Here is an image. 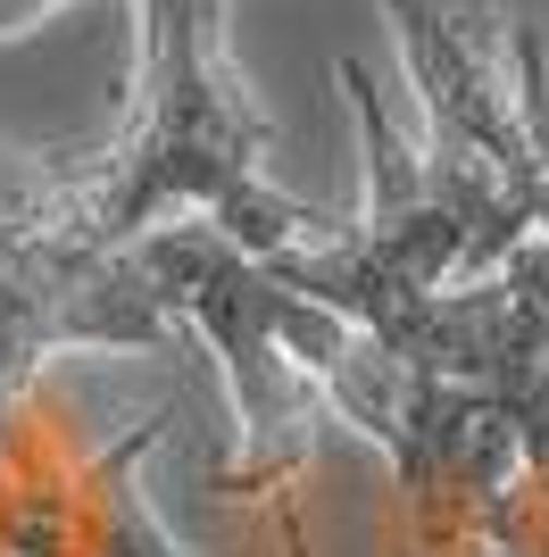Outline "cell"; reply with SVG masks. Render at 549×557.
Instances as JSON below:
<instances>
[{
    "label": "cell",
    "instance_id": "cell-1",
    "mask_svg": "<svg viewBox=\"0 0 549 557\" xmlns=\"http://www.w3.org/2000/svg\"><path fill=\"white\" fill-rule=\"evenodd\" d=\"M142 59H134V116L84 166V242L134 250L159 233L167 209H200L208 225L251 258H283L333 242V216L267 184L274 125L242 92L225 50V0H134Z\"/></svg>",
    "mask_w": 549,
    "mask_h": 557
},
{
    "label": "cell",
    "instance_id": "cell-2",
    "mask_svg": "<svg viewBox=\"0 0 549 557\" xmlns=\"http://www.w3.org/2000/svg\"><path fill=\"white\" fill-rule=\"evenodd\" d=\"M383 17L425 109V191L457 225L450 283H483L508 250L549 233V159L516 92V17L500 0H383Z\"/></svg>",
    "mask_w": 549,
    "mask_h": 557
},
{
    "label": "cell",
    "instance_id": "cell-3",
    "mask_svg": "<svg viewBox=\"0 0 549 557\" xmlns=\"http://www.w3.org/2000/svg\"><path fill=\"white\" fill-rule=\"evenodd\" d=\"M134 258L159 283V300L208 333L217 367H225L233 424H242L233 483L274 491L283 474H300L317 449V424L333 417L325 374L350 358L358 325L333 317L325 300H308V292H292L267 258H251L217 225H159L134 242Z\"/></svg>",
    "mask_w": 549,
    "mask_h": 557
},
{
    "label": "cell",
    "instance_id": "cell-4",
    "mask_svg": "<svg viewBox=\"0 0 549 557\" xmlns=\"http://www.w3.org/2000/svg\"><path fill=\"white\" fill-rule=\"evenodd\" d=\"M175 399L134 417L109 449L0 474V557H192L134 491V466L167 442Z\"/></svg>",
    "mask_w": 549,
    "mask_h": 557
},
{
    "label": "cell",
    "instance_id": "cell-5",
    "mask_svg": "<svg viewBox=\"0 0 549 557\" xmlns=\"http://www.w3.org/2000/svg\"><path fill=\"white\" fill-rule=\"evenodd\" d=\"M84 166L75 150H0V267L50 233H84Z\"/></svg>",
    "mask_w": 549,
    "mask_h": 557
},
{
    "label": "cell",
    "instance_id": "cell-6",
    "mask_svg": "<svg viewBox=\"0 0 549 557\" xmlns=\"http://www.w3.org/2000/svg\"><path fill=\"white\" fill-rule=\"evenodd\" d=\"M516 442H525V474L475 524V557H549V367L516 408Z\"/></svg>",
    "mask_w": 549,
    "mask_h": 557
},
{
    "label": "cell",
    "instance_id": "cell-7",
    "mask_svg": "<svg viewBox=\"0 0 549 557\" xmlns=\"http://www.w3.org/2000/svg\"><path fill=\"white\" fill-rule=\"evenodd\" d=\"M42 9H59V0H0V34H17V25H34Z\"/></svg>",
    "mask_w": 549,
    "mask_h": 557
},
{
    "label": "cell",
    "instance_id": "cell-8",
    "mask_svg": "<svg viewBox=\"0 0 549 557\" xmlns=\"http://www.w3.org/2000/svg\"><path fill=\"white\" fill-rule=\"evenodd\" d=\"M541 242H549V233H541Z\"/></svg>",
    "mask_w": 549,
    "mask_h": 557
}]
</instances>
